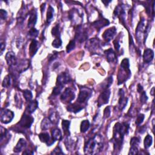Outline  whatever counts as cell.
Returning a JSON list of instances; mask_svg holds the SVG:
<instances>
[{"label": "cell", "mask_w": 155, "mask_h": 155, "mask_svg": "<svg viewBox=\"0 0 155 155\" xmlns=\"http://www.w3.org/2000/svg\"><path fill=\"white\" fill-rule=\"evenodd\" d=\"M130 125L127 122H117L113 128V136L112 142L114 144L115 150H120L123 143L125 135L129 133Z\"/></svg>", "instance_id": "6da1fadb"}, {"label": "cell", "mask_w": 155, "mask_h": 155, "mask_svg": "<svg viewBox=\"0 0 155 155\" xmlns=\"http://www.w3.org/2000/svg\"><path fill=\"white\" fill-rule=\"evenodd\" d=\"M103 146L102 138L100 135H96L90 139L84 146V153L87 154H95L99 153Z\"/></svg>", "instance_id": "7a4b0ae2"}, {"label": "cell", "mask_w": 155, "mask_h": 155, "mask_svg": "<svg viewBox=\"0 0 155 155\" xmlns=\"http://www.w3.org/2000/svg\"><path fill=\"white\" fill-rule=\"evenodd\" d=\"M131 75V70L130 69V62L128 58H124L121 63L120 67L118 72V85L124 83L127 81Z\"/></svg>", "instance_id": "3957f363"}, {"label": "cell", "mask_w": 155, "mask_h": 155, "mask_svg": "<svg viewBox=\"0 0 155 155\" xmlns=\"http://www.w3.org/2000/svg\"><path fill=\"white\" fill-rule=\"evenodd\" d=\"M150 30V26L149 23H146L145 20L142 19L139 23L137 28L136 29V36L138 39V41L141 42L144 37V43L146 40L148 33Z\"/></svg>", "instance_id": "277c9868"}, {"label": "cell", "mask_w": 155, "mask_h": 155, "mask_svg": "<svg viewBox=\"0 0 155 155\" xmlns=\"http://www.w3.org/2000/svg\"><path fill=\"white\" fill-rule=\"evenodd\" d=\"M91 94H92V91L90 89L85 87L82 88L80 91L76 102L80 104L86 102L90 98Z\"/></svg>", "instance_id": "5b68a950"}, {"label": "cell", "mask_w": 155, "mask_h": 155, "mask_svg": "<svg viewBox=\"0 0 155 155\" xmlns=\"http://www.w3.org/2000/svg\"><path fill=\"white\" fill-rule=\"evenodd\" d=\"M87 38H88L87 31L85 29L82 28L81 25L77 26L75 40L77 41L80 43H82L86 40H87Z\"/></svg>", "instance_id": "8992f818"}, {"label": "cell", "mask_w": 155, "mask_h": 155, "mask_svg": "<svg viewBox=\"0 0 155 155\" xmlns=\"http://www.w3.org/2000/svg\"><path fill=\"white\" fill-rule=\"evenodd\" d=\"M86 47L91 53H97L98 51L101 49L100 41L98 38H91L87 43Z\"/></svg>", "instance_id": "52a82bcc"}, {"label": "cell", "mask_w": 155, "mask_h": 155, "mask_svg": "<svg viewBox=\"0 0 155 155\" xmlns=\"http://www.w3.org/2000/svg\"><path fill=\"white\" fill-rule=\"evenodd\" d=\"M34 121V118L29 114L24 113L18 124L24 129H29Z\"/></svg>", "instance_id": "ba28073f"}, {"label": "cell", "mask_w": 155, "mask_h": 155, "mask_svg": "<svg viewBox=\"0 0 155 155\" xmlns=\"http://www.w3.org/2000/svg\"><path fill=\"white\" fill-rule=\"evenodd\" d=\"M75 97L74 91L70 88H67L61 96V101L62 102L70 104L74 100Z\"/></svg>", "instance_id": "9c48e42d"}, {"label": "cell", "mask_w": 155, "mask_h": 155, "mask_svg": "<svg viewBox=\"0 0 155 155\" xmlns=\"http://www.w3.org/2000/svg\"><path fill=\"white\" fill-rule=\"evenodd\" d=\"M13 112L8 109H1V121L2 123L7 124L10 122L14 118Z\"/></svg>", "instance_id": "30bf717a"}, {"label": "cell", "mask_w": 155, "mask_h": 155, "mask_svg": "<svg viewBox=\"0 0 155 155\" xmlns=\"http://www.w3.org/2000/svg\"><path fill=\"white\" fill-rule=\"evenodd\" d=\"M70 76L67 72H62L58 76L56 86L63 89L66 84L70 81Z\"/></svg>", "instance_id": "8fae6325"}, {"label": "cell", "mask_w": 155, "mask_h": 155, "mask_svg": "<svg viewBox=\"0 0 155 155\" xmlns=\"http://www.w3.org/2000/svg\"><path fill=\"white\" fill-rule=\"evenodd\" d=\"M110 94H111V91L110 89L103 90L102 92L100 94L99 98H98V106L101 107L105 104H107L110 99Z\"/></svg>", "instance_id": "7c38bea8"}, {"label": "cell", "mask_w": 155, "mask_h": 155, "mask_svg": "<svg viewBox=\"0 0 155 155\" xmlns=\"http://www.w3.org/2000/svg\"><path fill=\"white\" fill-rule=\"evenodd\" d=\"M126 16V13L124 7L121 5H119L114 10L113 12V17L115 18H118L120 20V22L124 25L125 24V18Z\"/></svg>", "instance_id": "4fadbf2b"}, {"label": "cell", "mask_w": 155, "mask_h": 155, "mask_svg": "<svg viewBox=\"0 0 155 155\" xmlns=\"http://www.w3.org/2000/svg\"><path fill=\"white\" fill-rule=\"evenodd\" d=\"M117 32L115 27H111L109 29L105 30L102 34V38L106 42H110L116 35Z\"/></svg>", "instance_id": "5bb4252c"}, {"label": "cell", "mask_w": 155, "mask_h": 155, "mask_svg": "<svg viewBox=\"0 0 155 155\" xmlns=\"http://www.w3.org/2000/svg\"><path fill=\"white\" fill-rule=\"evenodd\" d=\"M109 24L110 22L107 19L104 18L102 17H100L99 19L93 22L91 24H92V26L95 28V29H96V30L100 31L102 28L107 26H109Z\"/></svg>", "instance_id": "9a60e30c"}, {"label": "cell", "mask_w": 155, "mask_h": 155, "mask_svg": "<svg viewBox=\"0 0 155 155\" xmlns=\"http://www.w3.org/2000/svg\"><path fill=\"white\" fill-rule=\"evenodd\" d=\"M119 100L118 102V107L120 110H122L125 107L128 102V98L125 96V93L123 89H119Z\"/></svg>", "instance_id": "2e32d148"}, {"label": "cell", "mask_w": 155, "mask_h": 155, "mask_svg": "<svg viewBox=\"0 0 155 155\" xmlns=\"http://www.w3.org/2000/svg\"><path fill=\"white\" fill-rule=\"evenodd\" d=\"M38 137L42 143H46L47 146H51L52 144H54L55 140L52 138H51L49 134L47 132L41 133L38 135Z\"/></svg>", "instance_id": "e0dca14e"}, {"label": "cell", "mask_w": 155, "mask_h": 155, "mask_svg": "<svg viewBox=\"0 0 155 155\" xmlns=\"http://www.w3.org/2000/svg\"><path fill=\"white\" fill-rule=\"evenodd\" d=\"M30 66V61L27 60H21L15 66L16 69L19 73H22L29 69Z\"/></svg>", "instance_id": "ac0fdd59"}, {"label": "cell", "mask_w": 155, "mask_h": 155, "mask_svg": "<svg viewBox=\"0 0 155 155\" xmlns=\"http://www.w3.org/2000/svg\"><path fill=\"white\" fill-rule=\"evenodd\" d=\"M6 60L10 67L15 66L17 64L16 56L13 52H8L6 55Z\"/></svg>", "instance_id": "d6986e66"}, {"label": "cell", "mask_w": 155, "mask_h": 155, "mask_svg": "<svg viewBox=\"0 0 155 155\" xmlns=\"http://www.w3.org/2000/svg\"><path fill=\"white\" fill-rule=\"evenodd\" d=\"M29 21H28V27L30 29L34 28L35 24L37 21V12L35 9L32 10L29 13Z\"/></svg>", "instance_id": "ffe728a7"}, {"label": "cell", "mask_w": 155, "mask_h": 155, "mask_svg": "<svg viewBox=\"0 0 155 155\" xmlns=\"http://www.w3.org/2000/svg\"><path fill=\"white\" fill-rule=\"evenodd\" d=\"M154 58V52L150 48H147L143 54V61L145 64L151 62Z\"/></svg>", "instance_id": "44dd1931"}, {"label": "cell", "mask_w": 155, "mask_h": 155, "mask_svg": "<svg viewBox=\"0 0 155 155\" xmlns=\"http://www.w3.org/2000/svg\"><path fill=\"white\" fill-rule=\"evenodd\" d=\"M69 18L73 23H78V26H80L78 22L79 21L82 19L81 16L76 10L72 9L69 12Z\"/></svg>", "instance_id": "7402d4cb"}, {"label": "cell", "mask_w": 155, "mask_h": 155, "mask_svg": "<svg viewBox=\"0 0 155 155\" xmlns=\"http://www.w3.org/2000/svg\"><path fill=\"white\" fill-rule=\"evenodd\" d=\"M39 47V45L38 41H37L36 39H33L31 42V43L30 44L29 50V55L31 57H33V56L36 54V53L37 52L38 50Z\"/></svg>", "instance_id": "603a6c76"}, {"label": "cell", "mask_w": 155, "mask_h": 155, "mask_svg": "<svg viewBox=\"0 0 155 155\" xmlns=\"http://www.w3.org/2000/svg\"><path fill=\"white\" fill-rule=\"evenodd\" d=\"M26 146H27L26 140L23 138H21L18 140L16 146L14 147L13 152L15 153H20L25 149Z\"/></svg>", "instance_id": "cb8c5ba5"}, {"label": "cell", "mask_w": 155, "mask_h": 155, "mask_svg": "<svg viewBox=\"0 0 155 155\" xmlns=\"http://www.w3.org/2000/svg\"><path fill=\"white\" fill-rule=\"evenodd\" d=\"M104 54L106 56V59L109 62H113L116 60V54L111 48L107 49L104 51Z\"/></svg>", "instance_id": "d4e9b609"}, {"label": "cell", "mask_w": 155, "mask_h": 155, "mask_svg": "<svg viewBox=\"0 0 155 155\" xmlns=\"http://www.w3.org/2000/svg\"><path fill=\"white\" fill-rule=\"evenodd\" d=\"M84 109V107L82 106V105L78 103H74V104H70L67 107V110L70 111V112H73L75 113H76Z\"/></svg>", "instance_id": "484cf974"}, {"label": "cell", "mask_w": 155, "mask_h": 155, "mask_svg": "<svg viewBox=\"0 0 155 155\" xmlns=\"http://www.w3.org/2000/svg\"><path fill=\"white\" fill-rule=\"evenodd\" d=\"M10 138V135L8 131L6 129H4L3 127H1V144L3 145V143L6 140L7 141H9V139Z\"/></svg>", "instance_id": "4316f807"}, {"label": "cell", "mask_w": 155, "mask_h": 155, "mask_svg": "<svg viewBox=\"0 0 155 155\" xmlns=\"http://www.w3.org/2000/svg\"><path fill=\"white\" fill-rule=\"evenodd\" d=\"M38 107V102L37 100H33L29 102V104L27 107V111L29 113H32Z\"/></svg>", "instance_id": "83f0119b"}, {"label": "cell", "mask_w": 155, "mask_h": 155, "mask_svg": "<svg viewBox=\"0 0 155 155\" xmlns=\"http://www.w3.org/2000/svg\"><path fill=\"white\" fill-rule=\"evenodd\" d=\"M54 16V9L51 6H48L47 13V23L50 24L53 19Z\"/></svg>", "instance_id": "f1b7e54d"}, {"label": "cell", "mask_w": 155, "mask_h": 155, "mask_svg": "<svg viewBox=\"0 0 155 155\" xmlns=\"http://www.w3.org/2000/svg\"><path fill=\"white\" fill-rule=\"evenodd\" d=\"M112 82H113V78H112V76H110L109 77H108L107 79H105L101 84V86H102V89L103 90H107L108 89L110 86L112 84Z\"/></svg>", "instance_id": "f546056e"}, {"label": "cell", "mask_w": 155, "mask_h": 155, "mask_svg": "<svg viewBox=\"0 0 155 155\" xmlns=\"http://www.w3.org/2000/svg\"><path fill=\"white\" fill-rule=\"evenodd\" d=\"M70 121H68V120H63L62 122V127L63 129V131H64V133L65 135H66L67 136H69L70 135V131H69V129H70Z\"/></svg>", "instance_id": "4dcf8cb0"}, {"label": "cell", "mask_w": 155, "mask_h": 155, "mask_svg": "<svg viewBox=\"0 0 155 155\" xmlns=\"http://www.w3.org/2000/svg\"><path fill=\"white\" fill-rule=\"evenodd\" d=\"M52 122L50 120V119L44 118L41 122V127L42 130H47L51 127V125H52Z\"/></svg>", "instance_id": "1f68e13d"}, {"label": "cell", "mask_w": 155, "mask_h": 155, "mask_svg": "<svg viewBox=\"0 0 155 155\" xmlns=\"http://www.w3.org/2000/svg\"><path fill=\"white\" fill-rule=\"evenodd\" d=\"M52 136L55 140H60L62 139V133L60 129H55L52 131Z\"/></svg>", "instance_id": "d6a6232c"}, {"label": "cell", "mask_w": 155, "mask_h": 155, "mask_svg": "<svg viewBox=\"0 0 155 155\" xmlns=\"http://www.w3.org/2000/svg\"><path fill=\"white\" fill-rule=\"evenodd\" d=\"M12 76L10 75H7L4 77V79L3 81L2 86L4 88H9L12 84Z\"/></svg>", "instance_id": "836d02e7"}, {"label": "cell", "mask_w": 155, "mask_h": 155, "mask_svg": "<svg viewBox=\"0 0 155 155\" xmlns=\"http://www.w3.org/2000/svg\"><path fill=\"white\" fill-rule=\"evenodd\" d=\"M90 122L88 120H84L82 121L80 127V130L81 133L86 132L90 127Z\"/></svg>", "instance_id": "e575fe53"}, {"label": "cell", "mask_w": 155, "mask_h": 155, "mask_svg": "<svg viewBox=\"0 0 155 155\" xmlns=\"http://www.w3.org/2000/svg\"><path fill=\"white\" fill-rule=\"evenodd\" d=\"M48 118L50 119V120L52 121V122L54 123V124L58 123V120H59V117H58L57 113H56V112L55 111H51L50 113V115H49Z\"/></svg>", "instance_id": "d590c367"}, {"label": "cell", "mask_w": 155, "mask_h": 155, "mask_svg": "<svg viewBox=\"0 0 155 155\" xmlns=\"http://www.w3.org/2000/svg\"><path fill=\"white\" fill-rule=\"evenodd\" d=\"M52 36L56 38H61L60 35V26L58 24L56 25L55 27H53L51 31Z\"/></svg>", "instance_id": "8d00e7d4"}, {"label": "cell", "mask_w": 155, "mask_h": 155, "mask_svg": "<svg viewBox=\"0 0 155 155\" xmlns=\"http://www.w3.org/2000/svg\"><path fill=\"white\" fill-rule=\"evenodd\" d=\"M153 142V139L152 136L150 135H147L144 139V147L145 149H149V148L152 145Z\"/></svg>", "instance_id": "74e56055"}, {"label": "cell", "mask_w": 155, "mask_h": 155, "mask_svg": "<svg viewBox=\"0 0 155 155\" xmlns=\"http://www.w3.org/2000/svg\"><path fill=\"white\" fill-rule=\"evenodd\" d=\"M23 96H24L26 101L30 102L32 101V98H33V95H32V93L31 92L30 90H24Z\"/></svg>", "instance_id": "f35d334b"}, {"label": "cell", "mask_w": 155, "mask_h": 155, "mask_svg": "<svg viewBox=\"0 0 155 155\" xmlns=\"http://www.w3.org/2000/svg\"><path fill=\"white\" fill-rule=\"evenodd\" d=\"M75 40L73 39V40H71L70 42L68 44V45L67 46V47H66V52L67 53H69L71 52L72 51H73V49L75 48Z\"/></svg>", "instance_id": "ab89813d"}, {"label": "cell", "mask_w": 155, "mask_h": 155, "mask_svg": "<svg viewBox=\"0 0 155 155\" xmlns=\"http://www.w3.org/2000/svg\"><path fill=\"white\" fill-rule=\"evenodd\" d=\"M62 41L61 38H56L52 42V46L55 48H60L62 46Z\"/></svg>", "instance_id": "60d3db41"}, {"label": "cell", "mask_w": 155, "mask_h": 155, "mask_svg": "<svg viewBox=\"0 0 155 155\" xmlns=\"http://www.w3.org/2000/svg\"><path fill=\"white\" fill-rule=\"evenodd\" d=\"M38 34H39V31L35 29V28H32V29H30L29 33H28V35H29V36L30 37L34 38L37 37Z\"/></svg>", "instance_id": "b9f144b4"}, {"label": "cell", "mask_w": 155, "mask_h": 155, "mask_svg": "<svg viewBox=\"0 0 155 155\" xmlns=\"http://www.w3.org/2000/svg\"><path fill=\"white\" fill-rule=\"evenodd\" d=\"M140 144V139L138 137H133L130 140L131 147H138Z\"/></svg>", "instance_id": "7bdbcfd3"}, {"label": "cell", "mask_w": 155, "mask_h": 155, "mask_svg": "<svg viewBox=\"0 0 155 155\" xmlns=\"http://www.w3.org/2000/svg\"><path fill=\"white\" fill-rule=\"evenodd\" d=\"M65 144H66L67 149L68 150H72V149H73V146L75 145V143L73 141L72 139L68 138V139H66Z\"/></svg>", "instance_id": "ee69618b"}, {"label": "cell", "mask_w": 155, "mask_h": 155, "mask_svg": "<svg viewBox=\"0 0 155 155\" xmlns=\"http://www.w3.org/2000/svg\"><path fill=\"white\" fill-rule=\"evenodd\" d=\"M145 118V116L144 114H139L138 116H137V118H136V124L137 125H140V124H141L143 121H144V119Z\"/></svg>", "instance_id": "f6af8a7d"}, {"label": "cell", "mask_w": 155, "mask_h": 155, "mask_svg": "<svg viewBox=\"0 0 155 155\" xmlns=\"http://www.w3.org/2000/svg\"><path fill=\"white\" fill-rule=\"evenodd\" d=\"M147 100H148V97L146 95L145 91H143L142 93H140V102L142 103V104H144L146 103Z\"/></svg>", "instance_id": "bcb514c9"}, {"label": "cell", "mask_w": 155, "mask_h": 155, "mask_svg": "<svg viewBox=\"0 0 155 155\" xmlns=\"http://www.w3.org/2000/svg\"><path fill=\"white\" fill-rule=\"evenodd\" d=\"M62 90V88L58 87V86H55L52 91V95L54 96H57L58 95H60L61 92V91Z\"/></svg>", "instance_id": "7dc6e473"}, {"label": "cell", "mask_w": 155, "mask_h": 155, "mask_svg": "<svg viewBox=\"0 0 155 155\" xmlns=\"http://www.w3.org/2000/svg\"><path fill=\"white\" fill-rule=\"evenodd\" d=\"M64 154V153L62 152L61 149L59 146L56 147L51 153V154Z\"/></svg>", "instance_id": "c3c4849f"}, {"label": "cell", "mask_w": 155, "mask_h": 155, "mask_svg": "<svg viewBox=\"0 0 155 155\" xmlns=\"http://www.w3.org/2000/svg\"><path fill=\"white\" fill-rule=\"evenodd\" d=\"M110 114H111V110L110 106H109L105 108L104 111V116L105 118H107L110 116Z\"/></svg>", "instance_id": "681fc988"}, {"label": "cell", "mask_w": 155, "mask_h": 155, "mask_svg": "<svg viewBox=\"0 0 155 155\" xmlns=\"http://www.w3.org/2000/svg\"><path fill=\"white\" fill-rule=\"evenodd\" d=\"M138 147H131L129 154H137L138 153Z\"/></svg>", "instance_id": "f907efd6"}, {"label": "cell", "mask_w": 155, "mask_h": 155, "mask_svg": "<svg viewBox=\"0 0 155 155\" xmlns=\"http://www.w3.org/2000/svg\"><path fill=\"white\" fill-rule=\"evenodd\" d=\"M0 16H1V18L2 19H5L7 17H8V13L7 12L3 9L0 10Z\"/></svg>", "instance_id": "816d5d0a"}, {"label": "cell", "mask_w": 155, "mask_h": 155, "mask_svg": "<svg viewBox=\"0 0 155 155\" xmlns=\"http://www.w3.org/2000/svg\"><path fill=\"white\" fill-rule=\"evenodd\" d=\"M113 44H114V47L116 49V51L117 52H118L119 51V49H120V44H119V42L118 39H115L113 41Z\"/></svg>", "instance_id": "f5cc1de1"}, {"label": "cell", "mask_w": 155, "mask_h": 155, "mask_svg": "<svg viewBox=\"0 0 155 155\" xmlns=\"http://www.w3.org/2000/svg\"><path fill=\"white\" fill-rule=\"evenodd\" d=\"M57 56H58V53H53L52 55H51L50 56H49L48 58V61L49 62H52L53 61H54L55 60H56L57 58Z\"/></svg>", "instance_id": "db71d44e"}, {"label": "cell", "mask_w": 155, "mask_h": 155, "mask_svg": "<svg viewBox=\"0 0 155 155\" xmlns=\"http://www.w3.org/2000/svg\"><path fill=\"white\" fill-rule=\"evenodd\" d=\"M5 47H6L5 41H3L1 40V55H2L3 52L4 51Z\"/></svg>", "instance_id": "11a10c76"}, {"label": "cell", "mask_w": 155, "mask_h": 155, "mask_svg": "<svg viewBox=\"0 0 155 155\" xmlns=\"http://www.w3.org/2000/svg\"><path fill=\"white\" fill-rule=\"evenodd\" d=\"M137 90H138V92H139V93H142L143 91H144V89H143V86H142L141 85H140V84H139L138 85Z\"/></svg>", "instance_id": "9f6ffc18"}, {"label": "cell", "mask_w": 155, "mask_h": 155, "mask_svg": "<svg viewBox=\"0 0 155 155\" xmlns=\"http://www.w3.org/2000/svg\"><path fill=\"white\" fill-rule=\"evenodd\" d=\"M146 130V128H145V125H144L143 127H140V129L139 130V133H143L145 132Z\"/></svg>", "instance_id": "6f0895ef"}, {"label": "cell", "mask_w": 155, "mask_h": 155, "mask_svg": "<svg viewBox=\"0 0 155 155\" xmlns=\"http://www.w3.org/2000/svg\"><path fill=\"white\" fill-rule=\"evenodd\" d=\"M111 1H102V3H103L105 6H107L108 4L110 3H111Z\"/></svg>", "instance_id": "680465c9"}, {"label": "cell", "mask_w": 155, "mask_h": 155, "mask_svg": "<svg viewBox=\"0 0 155 155\" xmlns=\"http://www.w3.org/2000/svg\"><path fill=\"white\" fill-rule=\"evenodd\" d=\"M154 87H153L152 90H151V92H150V94L152 96H154Z\"/></svg>", "instance_id": "91938a15"}]
</instances>
